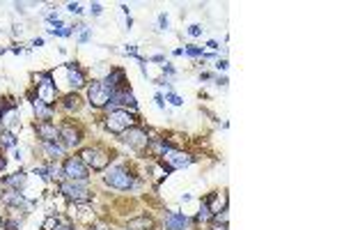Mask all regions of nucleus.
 I'll return each instance as SVG.
<instances>
[{"instance_id":"nucleus-1","label":"nucleus","mask_w":344,"mask_h":230,"mask_svg":"<svg viewBox=\"0 0 344 230\" xmlns=\"http://www.w3.org/2000/svg\"><path fill=\"white\" fill-rule=\"evenodd\" d=\"M106 184L108 187H113V189H119V191H129L131 187H136V180H133V175H131L126 168L115 166V168L108 170Z\"/></svg>"},{"instance_id":"nucleus-2","label":"nucleus","mask_w":344,"mask_h":230,"mask_svg":"<svg viewBox=\"0 0 344 230\" xmlns=\"http://www.w3.org/2000/svg\"><path fill=\"white\" fill-rule=\"evenodd\" d=\"M133 122L136 120H133V115H131L129 111L117 109V111H110V115L106 117V127L113 133H124L126 129L133 127Z\"/></svg>"},{"instance_id":"nucleus-3","label":"nucleus","mask_w":344,"mask_h":230,"mask_svg":"<svg viewBox=\"0 0 344 230\" xmlns=\"http://www.w3.org/2000/svg\"><path fill=\"white\" fill-rule=\"evenodd\" d=\"M60 191L72 200V203H85V200L92 198L83 182H62L60 184Z\"/></svg>"},{"instance_id":"nucleus-4","label":"nucleus","mask_w":344,"mask_h":230,"mask_svg":"<svg viewBox=\"0 0 344 230\" xmlns=\"http://www.w3.org/2000/svg\"><path fill=\"white\" fill-rule=\"evenodd\" d=\"M65 175L72 182H85L87 180V166L81 161V157H69L65 161Z\"/></svg>"},{"instance_id":"nucleus-5","label":"nucleus","mask_w":344,"mask_h":230,"mask_svg":"<svg viewBox=\"0 0 344 230\" xmlns=\"http://www.w3.org/2000/svg\"><path fill=\"white\" fill-rule=\"evenodd\" d=\"M81 161L87 166H92L94 170H103L108 166V161H110V157H108L106 152L96 150V147H87V150L81 152Z\"/></svg>"},{"instance_id":"nucleus-6","label":"nucleus","mask_w":344,"mask_h":230,"mask_svg":"<svg viewBox=\"0 0 344 230\" xmlns=\"http://www.w3.org/2000/svg\"><path fill=\"white\" fill-rule=\"evenodd\" d=\"M161 159H163V164L168 166V170H177V168H184V166L190 164V157H188V154L174 150V147H168V150L161 154Z\"/></svg>"},{"instance_id":"nucleus-7","label":"nucleus","mask_w":344,"mask_h":230,"mask_svg":"<svg viewBox=\"0 0 344 230\" xmlns=\"http://www.w3.org/2000/svg\"><path fill=\"white\" fill-rule=\"evenodd\" d=\"M87 97H89V104H92V106L101 109V106H106V104L110 102V90H108L103 83L94 81V83L87 88Z\"/></svg>"},{"instance_id":"nucleus-8","label":"nucleus","mask_w":344,"mask_h":230,"mask_svg":"<svg viewBox=\"0 0 344 230\" xmlns=\"http://www.w3.org/2000/svg\"><path fill=\"white\" fill-rule=\"evenodd\" d=\"M35 129H37V136H39L44 143H58L60 140V129L55 127V124H51V122H39Z\"/></svg>"},{"instance_id":"nucleus-9","label":"nucleus","mask_w":344,"mask_h":230,"mask_svg":"<svg viewBox=\"0 0 344 230\" xmlns=\"http://www.w3.org/2000/svg\"><path fill=\"white\" fill-rule=\"evenodd\" d=\"M124 140L129 143V145H133V147H145V145H149L147 133H145L143 129H133V127L124 131Z\"/></svg>"},{"instance_id":"nucleus-10","label":"nucleus","mask_w":344,"mask_h":230,"mask_svg":"<svg viewBox=\"0 0 344 230\" xmlns=\"http://www.w3.org/2000/svg\"><path fill=\"white\" fill-rule=\"evenodd\" d=\"M37 99H42L46 106L55 102V88H53V81L46 79L44 83H39V92H37Z\"/></svg>"},{"instance_id":"nucleus-11","label":"nucleus","mask_w":344,"mask_h":230,"mask_svg":"<svg viewBox=\"0 0 344 230\" xmlns=\"http://www.w3.org/2000/svg\"><path fill=\"white\" fill-rule=\"evenodd\" d=\"M60 138H65L67 147H76L78 143H81V133H78V129H74L72 124H65V127L60 129Z\"/></svg>"},{"instance_id":"nucleus-12","label":"nucleus","mask_w":344,"mask_h":230,"mask_svg":"<svg viewBox=\"0 0 344 230\" xmlns=\"http://www.w3.org/2000/svg\"><path fill=\"white\" fill-rule=\"evenodd\" d=\"M122 83H124V72H122V69H113V72L106 76V81H103V85H106L110 92H117L119 88H122Z\"/></svg>"},{"instance_id":"nucleus-13","label":"nucleus","mask_w":344,"mask_h":230,"mask_svg":"<svg viewBox=\"0 0 344 230\" xmlns=\"http://www.w3.org/2000/svg\"><path fill=\"white\" fill-rule=\"evenodd\" d=\"M188 226V219L184 214H177V212H170L166 219V228L168 230H184Z\"/></svg>"},{"instance_id":"nucleus-14","label":"nucleus","mask_w":344,"mask_h":230,"mask_svg":"<svg viewBox=\"0 0 344 230\" xmlns=\"http://www.w3.org/2000/svg\"><path fill=\"white\" fill-rule=\"evenodd\" d=\"M67 72H69V83L74 88H83L85 85V74L78 69V65H69L67 67Z\"/></svg>"},{"instance_id":"nucleus-15","label":"nucleus","mask_w":344,"mask_h":230,"mask_svg":"<svg viewBox=\"0 0 344 230\" xmlns=\"http://www.w3.org/2000/svg\"><path fill=\"white\" fill-rule=\"evenodd\" d=\"M207 205H209V210H211V214L225 212V207H227V196H225V194H216V198H214V200H209Z\"/></svg>"},{"instance_id":"nucleus-16","label":"nucleus","mask_w":344,"mask_h":230,"mask_svg":"<svg viewBox=\"0 0 344 230\" xmlns=\"http://www.w3.org/2000/svg\"><path fill=\"white\" fill-rule=\"evenodd\" d=\"M32 106H35V113H37V117H39V120H44V122H48L51 120V106H46V104L42 102V99H35V102H32Z\"/></svg>"},{"instance_id":"nucleus-17","label":"nucleus","mask_w":344,"mask_h":230,"mask_svg":"<svg viewBox=\"0 0 344 230\" xmlns=\"http://www.w3.org/2000/svg\"><path fill=\"white\" fill-rule=\"evenodd\" d=\"M152 219L147 217H140V219H133V221H129V230H149L152 228Z\"/></svg>"},{"instance_id":"nucleus-18","label":"nucleus","mask_w":344,"mask_h":230,"mask_svg":"<svg viewBox=\"0 0 344 230\" xmlns=\"http://www.w3.org/2000/svg\"><path fill=\"white\" fill-rule=\"evenodd\" d=\"M25 180H28V177H25V173H14L12 177H7V180H5V184L9 189H21L25 184Z\"/></svg>"},{"instance_id":"nucleus-19","label":"nucleus","mask_w":344,"mask_h":230,"mask_svg":"<svg viewBox=\"0 0 344 230\" xmlns=\"http://www.w3.org/2000/svg\"><path fill=\"white\" fill-rule=\"evenodd\" d=\"M44 152L48 154V159H58L65 154V147L62 145H55V143H44Z\"/></svg>"},{"instance_id":"nucleus-20","label":"nucleus","mask_w":344,"mask_h":230,"mask_svg":"<svg viewBox=\"0 0 344 230\" xmlns=\"http://www.w3.org/2000/svg\"><path fill=\"white\" fill-rule=\"evenodd\" d=\"M214 219V214H211V210H209V205L204 203V205L200 207V214H197V221H211Z\"/></svg>"},{"instance_id":"nucleus-21","label":"nucleus","mask_w":344,"mask_h":230,"mask_svg":"<svg viewBox=\"0 0 344 230\" xmlns=\"http://www.w3.org/2000/svg\"><path fill=\"white\" fill-rule=\"evenodd\" d=\"M65 106H67V109H72V106L76 109V106H78V97H76V95H67V97H65Z\"/></svg>"},{"instance_id":"nucleus-22","label":"nucleus","mask_w":344,"mask_h":230,"mask_svg":"<svg viewBox=\"0 0 344 230\" xmlns=\"http://www.w3.org/2000/svg\"><path fill=\"white\" fill-rule=\"evenodd\" d=\"M0 138H2V145H5V147H14V136H12V133H9V131H7V133H2Z\"/></svg>"},{"instance_id":"nucleus-23","label":"nucleus","mask_w":344,"mask_h":230,"mask_svg":"<svg viewBox=\"0 0 344 230\" xmlns=\"http://www.w3.org/2000/svg\"><path fill=\"white\" fill-rule=\"evenodd\" d=\"M51 228H58V219L48 217L46 221H44V230H51Z\"/></svg>"},{"instance_id":"nucleus-24","label":"nucleus","mask_w":344,"mask_h":230,"mask_svg":"<svg viewBox=\"0 0 344 230\" xmlns=\"http://www.w3.org/2000/svg\"><path fill=\"white\" fill-rule=\"evenodd\" d=\"M168 99H170L174 106H181V97H177V95H168Z\"/></svg>"},{"instance_id":"nucleus-25","label":"nucleus","mask_w":344,"mask_h":230,"mask_svg":"<svg viewBox=\"0 0 344 230\" xmlns=\"http://www.w3.org/2000/svg\"><path fill=\"white\" fill-rule=\"evenodd\" d=\"M200 32H202V28H200V25H190V35H193V37H197V35H200Z\"/></svg>"},{"instance_id":"nucleus-26","label":"nucleus","mask_w":344,"mask_h":230,"mask_svg":"<svg viewBox=\"0 0 344 230\" xmlns=\"http://www.w3.org/2000/svg\"><path fill=\"white\" fill-rule=\"evenodd\" d=\"M186 53L188 55H202V58H204V53H202L200 49H186Z\"/></svg>"},{"instance_id":"nucleus-27","label":"nucleus","mask_w":344,"mask_h":230,"mask_svg":"<svg viewBox=\"0 0 344 230\" xmlns=\"http://www.w3.org/2000/svg\"><path fill=\"white\" fill-rule=\"evenodd\" d=\"M69 9H72L74 14H81V5H76V2H72V5H69Z\"/></svg>"},{"instance_id":"nucleus-28","label":"nucleus","mask_w":344,"mask_h":230,"mask_svg":"<svg viewBox=\"0 0 344 230\" xmlns=\"http://www.w3.org/2000/svg\"><path fill=\"white\" fill-rule=\"evenodd\" d=\"M92 14H101V5H96L94 2V5H92Z\"/></svg>"},{"instance_id":"nucleus-29","label":"nucleus","mask_w":344,"mask_h":230,"mask_svg":"<svg viewBox=\"0 0 344 230\" xmlns=\"http://www.w3.org/2000/svg\"><path fill=\"white\" fill-rule=\"evenodd\" d=\"M216 67H218V69H227V60H218V65Z\"/></svg>"},{"instance_id":"nucleus-30","label":"nucleus","mask_w":344,"mask_h":230,"mask_svg":"<svg viewBox=\"0 0 344 230\" xmlns=\"http://www.w3.org/2000/svg\"><path fill=\"white\" fill-rule=\"evenodd\" d=\"M211 230H227L225 224H220V226H211Z\"/></svg>"},{"instance_id":"nucleus-31","label":"nucleus","mask_w":344,"mask_h":230,"mask_svg":"<svg viewBox=\"0 0 344 230\" xmlns=\"http://www.w3.org/2000/svg\"><path fill=\"white\" fill-rule=\"evenodd\" d=\"M5 164H7V161H5V159H2V154H0V170L5 168Z\"/></svg>"},{"instance_id":"nucleus-32","label":"nucleus","mask_w":344,"mask_h":230,"mask_svg":"<svg viewBox=\"0 0 344 230\" xmlns=\"http://www.w3.org/2000/svg\"><path fill=\"white\" fill-rule=\"evenodd\" d=\"M0 230H5V219L0 217Z\"/></svg>"},{"instance_id":"nucleus-33","label":"nucleus","mask_w":344,"mask_h":230,"mask_svg":"<svg viewBox=\"0 0 344 230\" xmlns=\"http://www.w3.org/2000/svg\"><path fill=\"white\" fill-rule=\"evenodd\" d=\"M94 230H101V228H94Z\"/></svg>"}]
</instances>
